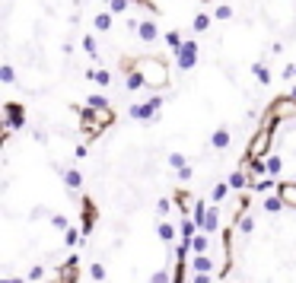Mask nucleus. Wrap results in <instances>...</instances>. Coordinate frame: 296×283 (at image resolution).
Instances as JSON below:
<instances>
[{
  "mask_svg": "<svg viewBox=\"0 0 296 283\" xmlns=\"http://www.w3.org/2000/svg\"><path fill=\"white\" fill-rule=\"evenodd\" d=\"M283 172V159L280 156H268V178H277Z\"/></svg>",
  "mask_w": 296,
  "mask_h": 283,
  "instance_id": "26",
  "label": "nucleus"
},
{
  "mask_svg": "<svg viewBox=\"0 0 296 283\" xmlns=\"http://www.w3.org/2000/svg\"><path fill=\"white\" fill-rule=\"evenodd\" d=\"M198 57H201V45L195 42V38H185V45L175 51V67L179 70H191L198 64Z\"/></svg>",
  "mask_w": 296,
  "mask_h": 283,
  "instance_id": "6",
  "label": "nucleus"
},
{
  "mask_svg": "<svg viewBox=\"0 0 296 283\" xmlns=\"http://www.w3.org/2000/svg\"><path fill=\"white\" fill-rule=\"evenodd\" d=\"M150 283H172V274H169L166 267H162V270H156V274L150 277Z\"/></svg>",
  "mask_w": 296,
  "mask_h": 283,
  "instance_id": "35",
  "label": "nucleus"
},
{
  "mask_svg": "<svg viewBox=\"0 0 296 283\" xmlns=\"http://www.w3.org/2000/svg\"><path fill=\"white\" fill-rule=\"evenodd\" d=\"M89 274H93V280H96V283H102V280H105V267H102V261L89 267Z\"/></svg>",
  "mask_w": 296,
  "mask_h": 283,
  "instance_id": "38",
  "label": "nucleus"
},
{
  "mask_svg": "<svg viewBox=\"0 0 296 283\" xmlns=\"http://www.w3.org/2000/svg\"><path fill=\"white\" fill-rule=\"evenodd\" d=\"M86 236H83V229H77V226H70L67 232H64V245L67 248H74V245H80V242H83Z\"/></svg>",
  "mask_w": 296,
  "mask_h": 283,
  "instance_id": "24",
  "label": "nucleus"
},
{
  "mask_svg": "<svg viewBox=\"0 0 296 283\" xmlns=\"http://www.w3.org/2000/svg\"><path fill=\"white\" fill-rule=\"evenodd\" d=\"M0 80H4L7 86H13V80H16V70H13V64H0Z\"/></svg>",
  "mask_w": 296,
  "mask_h": 283,
  "instance_id": "32",
  "label": "nucleus"
},
{
  "mask_svg": "<svg viewBox=\"0 0 296 283\" xmlns=\"http://www.w3.org/2000/svg\"><path fill=\"white\" fill-rule=\"evenodd\" d=\"M229 191H232V188H229V181H217V185H213V191H210V200L220 207L223 200H226V194H229Z\"/></svg>",
  "mask_w": 296,
  "mask_h": 283,
  "instance_id": "18",
  "label": "nucleus"
},
{
  "mask_svg": "<svg viewBox=\"0 0 296 283\" xmlns=\"http://www.w3.org/2000/svg\"><path fill=\"white\" fill-rule=\"evenodd\" d=\"M111 121H115V115H111V112H96V108L86 105L83 112H80V130L93 140V137H102V130H105Z\"/></svg>",
  "mask_w": 296,
  "mask_h": 283,
  "instance_id": "2",
  "label": "nucleus"
},
{
  "mask_svg": "<svg viewBox=\"0 0 296 283\" xmlns=\"http://www.w3.org/2000/svg\"><path fill=\"white\" fill-rule=\"evenodd\" d=\"M0 283H26V277H4Z\"/></svg>",
  "mask_w": 296,
  "mask_h": 283,
  "instance_id": "42",
  "label": "nucleus"
},
{
  "mask_svg": "<svg viewBox=\"0 0 296 283\" xmlns=\"http://www.w3.org/2000/svg\"><path fill=\"white\" fill-rule=\"evenodd\" d=\"M42 277H45V267H42V264H35L32 270H29V277H26V280H42Z\"/></svg>",
  "mask_w": 296,
  "mask_h": 283,
  "instance_id": "39",
  "label": "nucleus"
},
{
  "mask_svg": "<svg viewBox=\"0 0 296 283\" xmlns=\"http://www.w3.org/2000/svg\"><path fill=\"white\" fill-rule=\"evenodd\" d=\"M239 232H242V236H252V232H255V214H246L239 220Z\"/></svg>",
  "mask_w": 296,
  "mask_h": 283,
  "instance_id": "28",
  "label": "nucleus"
},
{
  "mask_svg": "<svg viewBox=\"0 0 296 283\" xmlns=\"http://www.w3.org/2000/svg\"><path fill=\"white\" fill-rule=\"evenodd\" d=\"M188 283H191V280H188Z\"/></svg>",
  "mask_w": 296,
  "mask_h": 283,
  "instance_id": "45",
  "label": "nucleus"
},
{
  "mask_svg": "<svg viewBox=\"0 0 296 283\" xmlns=\"http://www.w3.org/2000/svg\"><path fill=\"white\" fill-rule=\"evenodd\" d=\"M198 223L201 232H207V236H213V232H220V207L217 204H207L204 207V200H198L195 207V217H191Z\"/></svg>",
  "mask_w": 296,
  "mask_h": 283,
  "instance_id": "3",
  "label": "nucleus"
},
{
  "mask_svg": "<svg viewBox=\"0 0 296 283\" xmlns=\"http://www.w3.org/2000/svg\"><path fill=\"white\" fill-rule=\"evenodd\" d=\"M51 226H54V229H70V223H67V217H61V214H54V217H51Z\"/></svg>",
  "mask_w": 296,
  "mask_h": 283,
  "instance_id": "37",
  "label": "nucleus"
},
{
  "mask_svg": "<svg viewBox=\"0 0 296 283\" xmlns=\"http://www.w3.org/2000/svg\"><path fill=\"white\" fill-rule=\"evenodd\" d=\"M271 188H277V185H274V178H258V181H252V185H249L252 194H268Z\"/></svg>",
  "mask_w": 296,
  "mask_h": 283,
  "instance_id": "23",
  "label": "nucleus"
},
{
  "mask_svg": "<svg viewBox=\"0 0 296 283\" xmlns=\"http://www.w3.org/2000/svg\"><path fill=\"white\" fill-rule=\"evenodd\" d=\"M159 108H162V96H150L147 102H137L128 108V115L134 121H156L159 118Z\"/></svg>",
  "mask_w": 296,
  "mask_h": 283,
  "instance_id": "4",
  "label": "nucleus"
},
{
  "mask_svg": "<svg viewBox=\"0 0 296 283\" xmlns=\"http://www.w3.org/2000/svg\"><path fill=\"white\" fill-rule=\"evenodd\" d=\"M198 232H201V229H198V223H195L191 217H182V220H179V242H191Z\"/></svg>",
  "mask_w": 296,
  "mask_h": 283,
  "instance_id": "11",
  "label": "nucleus"
},
{
  "mask_svg": "<svg viewBox=\"0 0 296 283\" xmlns=\"http://www.w3.org/2000/svg\"><path fill=\"white\" fill-rule=\"evenodd\" d=\"M134 67L144 74L147 80V89H153V93H162V89L169 86V64L162 57H134Z\"/></svg>",
  "mask_w": 296,
  "mask_h": 283,
  "instance_id": "1",
  "label": "nucleus"
},
{
  "mask_svg": "<svg viewBox=\"0 0 296 283\" xmlns=\"http://www.w3.org/2000/svg\"><path fill=\"white\" fill-rule=\"evenodd\" d=\"M213 19H220V23H226V19H232V7H229V4H220V7H213Z\"/></svg>",
  "mask_w": 296,
  "mask_h": 283,
  "instance_id": "29",
  "label": "nucleus"
},
{
  "mask_svg": "<svg viewBox=\"0 0 296 283\" xmlns=\"http://www.w3.org/2000/svg\"><path fill=\"white\" fill-rule=\"evenodd\" d=\"M93 83H96V86H108V83H111V74H108L105 67H99V70H93Z\"/></svg>",
  "mask_w": 296,
  "mask_h": 283,
  "instance_id": "30",
  "label": "nucleus"
},
{
  "mask_svg": "<svg viewBox=\"0 0 296 283\" xmlns=\"http://www.w3.org/2000/svg\"><path fill=\"white\" fill-rule=\"evenodd\" d=\"M156 236H159V239H162V242H166V245H169V242H172V239H175V236H179V229H175V226H172V223H169V220H162V223L156 226Z\"/></svg>",
  "mask_w": 296,
  "mask_h": 283,
  "instance_id": "19",
  "label": "nucleus"
},
{
  "mask_svg": "<svg viewBox=\"0 0 296 283\" xmlns=\"http://www.w3.org/2000/svg\"><path fill=\"white\" fill-rule=\"evenodd\" d=\"M162 38H166V45L172 48V54H175V51H179V48H182V45H185V38H182V35H179V29H169V32H162Z\"/></svg>",
  "mask_w": 296,
  "mask_h": 283,
  "instance_id": "22",
  "label": "nucleus"
},
{
  "mask_svg": "<svg viewBox=\"0 0 296 283\" xmlns=\"http://www.w3.org/2000/svg\"><path fill=\"white\" fill-rule=\"evenodd\" d=\"M162 32H159V26H156V19H140V29H137V38L140 42H156Z\"/></svg>",
  "mask_w": 296,
  "mask_h": 283,
  "instance_id": "8",
  "label": "nucleus"
},
{
  "mask_svg": "<svg viewBox=\"0 0 296 283\" xmlns=\"http://www.w3.org/2000/svg\"><path fill=\"white\" fill-rule=\"evenodd\" d=\"M201 4H207V0H201Z\"/></svg>",
  "mask_w": 296,
  "mask_h": 283,
  "instance_id": "44",
  "label": "nucleus"
},
{
  "mask_svg": "<svg viewBox=\"0 0 296 283\" xmlns=\"http://www.w3.org/2000/svg\"><path fill=\"white\" fill-rule=\"evenodd\" d=\"M252 74L258 77V83H261V86H268V83H271V70L264 67V60H255V64H252Z\"/></svg>",
  "mask_w": 296,
  "mask_h": 283,
  "instance_id": "21",
  "label": "nucleus"
},
{
  "mask_svg": "<svg viewBox=\"0 0 296 283\" xmlns=\"http://www.w3.org/2000/svg\"><path fill=\"white\" fill-rule=\"evenodd\" d=\"M283 207H287V204H283L277 194H274V197H264V210H268V214H280Z\"/></svg>",
  "mask_w": 296,
  "mask_h": 283,
  "instance_id": "27",
  "label": "nucleus"
},
{
  "mask_svg": "<svg viewBox=\"0 0 296 283\" xmlns=\"http://www.w3.org/2000/svg\"><path fill=\"white\" fill-rule=\"evenodd\" d=\"M93 26L99 29V32H108V29H111V13H108V10H102V13H96Z\"/></svg>",
  "mask_w": 296,
  "mask_h": 283,
  "instance_id": "25",
  "label": "nucleus"
},
{
  "mask_svg": "<svg viewBox=\"0 0 296 283\" xmlns=\"http://www.w3.org/2000/svg\"><path fill=\"white\" fill-rule=\"evenodd\" d=\"M83 48H86V54L96 60V35H86V38H83Z\"/></svg>",
  "mask_w": 296,
  "mask_h": 283,
  "instance_id": "36",
  "label": "nucleus"
},
{
  "mask_svg": "<svg viewBox=\"0 0 296 283\" xmlns=\"http://www.w3.org/2000/svg\"><path fill=\"white\" fill-rule=\"evenodd\" d=\"M191 175H195V172H191V166H185V169H179V178H182V181H191Z\"/></svg>",
  "mask_w": 296,
  "mask_h": 283,
  "instance_id": "41",
  "label": "nucleus"
},
{
  "mask_svg": "<svg viewBox=\"0 0 296 283\" xmlns=\"http://www.w3.org/2000/svg\"><path fill=\"white\" fill-rule=\"evenodd\" d=\"M169 166H172V169H185V166H188V159L182 156V153H169Z\"/></svg>",
  "mask_w": 296,
  "mask_h": 283,
  "instance_id": "34",
  "label": "nucleus"
},
{
  "mask_svg": "<svg viewBox=\"0 0 296 283\" xmlns=\"http://www.w3.org/2000/svg\"><path fill=\"white\" fill-rule=\"evenodd\" d=\"M274 191H277V197H280L290 210H296V181H280Z\"/></svg>",
  "mask_w": 296,
  "mask_h": 283,
  "instance_id": "9",
  "label": "nucleus"
},
{
  "mask_svg": "<svg viewBox=\"0 0 296 283\" xmlns=\"http://www.w3.org/2000/svg\"><path fill=\"white\" fill-rule=\"evenodd\" d=\"M61 175H64V185H67L70 191H80V188H83V175H80L77 169H64Z\"/></svg>",
  "mask_w": 296,
  "mask_h": 283,
  "instance_id": "17",
  "label": "nucleus"
},
{
  "mask_svg": "<svg viewBox=\"0 0 296 283\" xmlns=\"http://www.w3.org/2000/svg\"><path fill=\"white\" fill-rule=\"evenodd\" d=\"M86 105H89V108H96V112H111V105H108V99H105V96H102V93H93V96H89V99H86Z\"/></svg>",
  "mask_w": 296,
  "mask_h": 283,
  "instance_id": "20",
  "label": "nucleus"
},
{
  "mask_svg": "<svg viewBox=\"0 0 296 283\" xmlns=\"http://www.w3.org/2000/svg\"><path fill=\"white\" fill-rule=\"evenodd\" d=\"M290 99H296V86H293V89H290Z\"/></svg>",
  "mask_w": 296,
  "mask_h": 283,
  "instance_id": "43",
  "label": "nucleus"
},
{
  "mask_svg": "<svg viewBox=\"0 0 296 283\" xmlns=\"http://www.w3.org/2000/svg\"><path fill=\"white\" fill-rule=\"evenodd\" d=\"M195 274H213V261L207 258V255H195L191 258V264H188Z\"/></svg>",
  "mask_w": 296,
  "mask_h": 283,
  "instance_id": "15",
  "label": "nucleus"
},
{
  "mask_svg": "<svg viewBox=\"0 0 296 283\" xmlns=\"http://www.w3.org/2000/svg\"><path fill=\"white\" fill-rule=\"evenodd\" d=\"M96 204H93V197H83V236H89L96 226Z\"/></svg>",
  "mask_w": 296,
  "mask_h": 283,
  "instance_id": "10",
  "label": "nucleus"
},
{
  "mask_svg": "<svg viewBox=\"0 0 296 283\" xmlns=\"http://www.w3.org/2000/svg\"><path fill=\"white\" fill-rule=\"evenodd\" d=\"M210 23H213V13H204V10H201V13L191 19V32H195V35H204V32L210 29Z\"/></svg>",
  "mask_w": 296,
  "mask_h": 283,
  "instance_id": "13",
  "label": "nucleus"
},
{
  "mask_svg": "<svg viewBox=\"0 0 296 283\" xmlns=\"http://www.w3.org/2000/svg\"><path fill=\"white\" fill-rule=\"evenodd\" d=\"M207 248H210V236L207 232H198L191 239V255H207Z\"/></svg>",
  "mask_w": 296,
  "mask_h": 283,
  "instance_id": "16",
  "label": "nucleus"
},
{
  "mask_svg": "<svg viewBox=\"0 0 296 283\" xmlns=\"http://www.w3.org/2000/svg\"><path fill=\"white\" fill-rule=\"evenodd\" d=\"M213 280V274H195L191 277V283H210Z\"/></svg>",
  "mask_w": 296,
  "mask_h": 283,
  "instance_id": "40",
  "label": "nucleus"
},
{
  "mask_svg": "<svg viewBox=\"0 0 296 283\" xmlns=\"http://www.w3.org/2000/svg\"><path fill=\"white\" fill-rule=\"evenodd\" d=\"M156 214H159V217H169V214H172V200H169V197H159V200H156Z\"/></svg>",
  "mask_w": 296,
  "mask_h": 283,
  "instance_id": "33",
  "label": "nucleus"
},
{
  "mask_svg": "<svg viewBox=\"0 0 296 283\" xmlns=\"http://www.w3.org/2000/svg\"><path fill=\"white\" fill-rule=\"evenodd\" d=\"M108 4V13H128L131 10V0H105Z\"/></svg>",
  "mask_w": 296,
  "mask_h": 283,
  "instance_id": "31",
  "label": "nucleus"
},
{
  "mask_svg": "<svg viewBox=\"0 0 296 283\" xmlns=\"http://www.w3.org/2000/svg\"><path fill=\"white\" fill-rule=\"evenodd\" d=\"M23 127H26V105L7 102L4 105V130L13 134V130H23Z\"/></svg>",
  "mask_w": 296,
  "mask_h": 283,
  "instance_id": "5",
  "label": "nucleus"
},
{
  "mask_svg": "<svg viewBox=\"0 0 296 283\" xmlns=\"http://www.w3.org/2000/svg\"><path fill=\"white\" fill-rule=\"evenodd\" d=\"M268 115H271V118H277V121H283V118H293V115H296V99H290V96L274 99V102H271V108H268Z\"/></svg>",
  "mask_w": 296,
  "mask_h": 283,
  "instance_id": "7",
  "label": "nucleus"
},
{
  "mask_svg": "<svg viewBox=\"0 0 296 283\" xmlns=\"http://www.w3.org/2000/svg\"><path fill=\"white\" fill-rule=\"evenodd\" d=\"M242 166L249 169L252 181H255V178H264V175H268V159H249V163H242Z\"/></svg>",
  "mask_w": 296,
  "mask_h": 283,
  "instance_id": "14",
  "label": "nucleus"
},
{
  "mask_svg": "<svg viewBox=\"0 0 296 283\" xmlns=\"http://www.w3.org/2000/svg\"><path fill=\"white\" fill-rule=\"evenodd\" d=\"M229 144H232L229 127H217V130H213V137H210V147L213 150H229Z\"/></svg>",
  "mask_w": 296,
  "mask_h": 283,
  "instance_id": "12",
  "label": "nucleus"
}]
</instances>
